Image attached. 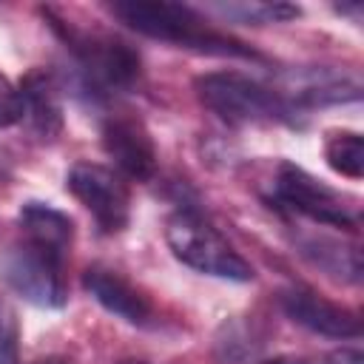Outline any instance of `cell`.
<instances>
[{
    "label": "cell",
    "instance_id": "cell-6",
    "mask_svg": "<svg viewBox=\"0 0 364 364\" xmlns=\"http://www.w3.org/2000/svg\"><path fill=\"white\" fill-rule=\"evenodd\" d=\"M273 199L282 208L301 213L318 225H330V228H341V230H358V216L344 205L341 193L333 191L330 185L318 182L313 173H307L304 168H299L293 162L279 165L276 182H273Z\"/></svg>",
    "mask_w": 364,
    "mask_h": 364
},
{
    "label": "cell",
    "instance_id": "cell-14",
    "mask_svg": "<svg viewBox=\"0 0 364 364\" xmlns=\"http://www.w3.org/2000/svg\"><path fill=\"white\" fill-rule=\"evenodd\" d=\"M299 253L333 279H341V282L361 279V250L355 245H344L327 236H310L299 242Z\"/></svg>",
    "mask_w": 364,
    "mask_h": 364
},
{
    "label": "cell",
    "instance_id": "cell-7",
    "mask_svg": "<svg viewBox=\"0 0 364 364\" xmlns=\"http://www.w3.org/2000/svg\"><path fill=\"white\" fill-rule=\"evenodd\" d=\"M65 188L94 216L102 233H119L128 225L131 191L117 171L97 162H77L65 176Z\"/></svg>",
    "mask_w": 364,
    "mask_h": 364
},
{
    "label": "cell",
    "instance_id": "cell-21",
    "mask_svg": "<svg viewBox=\"0 0 364 364\" xmlns=\"http://www.w3.org/2000/svg\"><path fill=\"white\" fill-rule=\"evenodd\" d=\"M40 364H71V361H65V358H43Z\"/></svg>",
    "mask_w": 364,
    "mask_h": 364
},
{
    "label": "cell",
    "instance_id": "cell-22",
    "mask_svg": "<svg viewBox=\"0 0 364 364\" xmlns=\"http://www.w3.org/2000/svg\"><path fill=\"white\" fill-rule=\"evenodd\" d=\"M122 364H145V361H134V358H131V361H122Z\"/></svg>",
    "mask_w": 364,
    "mask_h": 364
},
{
    "label": "cell",
    "instance_id": "cell-3",
    "mask_svg": "<svg viewBox=\"0 0 364 364\" xmlns=\"http://www.w3.org/2000/svg\"><path fill=\"white\" fill-rule=\"evenodd\" d=\"M165 242L182 264L205 276H216L228 282L253 279V267L245 262V256L216 228H210L202 216L191 210H179L165 222Z\"/></svg>",
    "mask_w": 364,
    "mask_h": 364
},
{
    "label": "cell",
    "instance_id": "cell-1",
    "mask_svg": "<svg viewBox=\"0 0 364 364\" xmlns=\"http://www.w3.org/2000/svg\"><path fill=\"white\" fill-rule=\"evenodd\" d=\"M111 11L134 31L173 43L179 48H193L202 54H219V57H250L256 60L259 54L247 48L245 43L210 28L191 6L179 3H148V0H122L111 3Z\"/></svg>",
    "mask_w": 364,
    "mask_h": 364
},
{
    "label": "cell",
    "instance_id": "cell-20",
    "mask_svg": "<svg viewBox=\"0 0 364 364\" xmlns=\"http://www.w3.org/2000/svg\"><path fill=\"white\" fill-rule=\"evenodd\" d=\"M262 364H310L307 358H296V355H276L270 361H262Z\"/></svg>",
    "mask_w": 364,
    "mask_h": 364
},
{
    "label": "cell",
    "instance_id": "cell-11",
    "mask_svg": "<svg viewBox=\"0 0 364 364\" xmlns=\"http://www.w3.org/2000/svg\"><path fill=\"white\" fill-rule=\"evenodd\" d=\"M293 80L296 82L290 85V91L282 94L293 111L341 105V102H353L361 97L358 80L336 74V71H304V74H296Z\"/></svg>",
    "mask_w": 364,
    "mask_h": 364
},
{
    "label": "cell",
    "instance_id": "cell-18",
    "mask_svg": "<svg viewBox=\"0 0 364 364\" xmlns=\"http://www.w3.org/2000/svg\"><path fill=\"white\" fill-rule=\"evenodd\" d=\"M23 119V100H20V88L0 74V128H9L14 122Z\"/></svg>",
    "mask_w": 364,
    "mask_h": 364
},
{
    "label": "cell",
    "instance_id": "cell-19",
    "mask_svg": "<svg viewBox=\"0 0 364 364\" xmlns=\"http://www.w3.org/2000/svg\"><path fill=\"white\" fill-rule=\"evenodd\" d=\"M327 364H364V353L358 347H341L327 355Z\"/></svg>",
    "mask_w": 364,
    "mask_h": 364
},
{
    "label": "cell",
    "instance_id": "cell-2",
    "mask_svg": "<svg viewBox=\"0 0 364 364\" xmlns=\"http://www.w3.org/2000/svg\"><path fill=\"white\" fill-rule=\"evenodd\" d=\"M196 94L202 105L230 125L296 119V111L287 105L282 91H273L239 71H210L196 77Z\"/></svg>",
    "mask_w": 364,
    "mask_h": 364
},
{
    "label": "cell",
    "instance_id": "cell-10",
    "mask_svg": "<svg viewBox=\"0 0 364 364\" xmlns=\"http://www.w3.org/2000/svg\"><path fill=\"white\" fill-rule=\"evenodd\" d=\"M82 287H85L108 313H114L117 318H122V321H128V324L145 327V324L154 318L151 301H148L125 276H119V273L111 270V267L91 264V267L82 273Z\"/></svg>",
    "mask_w": 364,
    "mask_h": 364
},
{
    "label": "cell",
    "instance_id": "cell-16",
    "mask_svg": "<svg viewBox=\"0 0 364 364\" xmlns=\"http://www.w3.org/2000/svg\"><path fill=\"white\" fill-rule=\"evenodd\" d=\"M216 11L242 23H284L301 14V9L290 3H228V6L219 3Z\"/></svg>",
    "mask_w": 364,
    "mask_h": 364
},
{
    "label": "cell",
    "instance_id": "cell-12",
    "mask_svg": "<svg viewBox=\"0 0 364 364\" xmlns=\"http://www.w3.org/2000/svg\"><path fill=\"white\" fill-rule=\"evenodd\" d=\"M17 88L23 100V117L28 119L31 131L43 139H54L63 131V105L51 74H46L43 68L28 71Z\"/></svg>",
    "mask_w": 364,
    "mask_h": 364
},
{
    "label": "cell",
    "instance_id": "cell-8",
    "mask_svg": "<svg viewBox=\"0 0 364 364\" xmlns=\"http://www.w3.org/2000/svg\"><path fill=\"white\" fill-rule=\"evenodd\" d=\"M102 151L119 176L148 182L156 173V148L148 128L134 117H111L102 125Z\"/></svg>",
    "mask_w": 364,
    "mask_h": 364
},
{
    "label": "cell",
    "instance_id": "cell-15",
    "mask_svg": "<svg viewBox=\"0 0 364 364\" xmlns=\"http://www.w3.org/2000/svg\"><path fill=\"white\" fill-rule=\"evenodd\" d=\"M324 159L336 173H341L347 179H361L364 176V142H361V134H355V131H333V134H327Z\"/></svg>",
    "mask_w": 364,
    "mask_h": 364
},
{
    "label": "cell",
    "instance_id": "cell-5",
    "mask_svg": "<svg viewBox=\"0 0 364 364\" xmlns=\"http://www.w3.org/2000/svg\"><path fill=\"white\" fill-rule=\"evenodd\" d=\"M51 26L63 34V40L77 54V60L82 63V68H85V74L94 85H100V88H131L139 80L142 63H139V54L128 43H122L117 37H108V34L77 31L74 26H68L63 20H54V17H51Z\"/></svg>",
    "mask_w": 364,
    "mask_h": 364
},
{
    "label": "cell",
    "instance_id": "cell-4",
    "mask_svg": "<svg viewBox=\"0 0 364 364\" xmlns=\"http://www.w3.org/2000/svg\"><path fill=\"white\" fill-rule=\"evenodd\" d=\"M63 253L46 250L34 242L11 245L0 256V279L37 307H63L65 304V279H63Z\"/></svg>",
    "mask_w": 364,
    "mask_h": 364
},
{
    "label": "cell",
    "instance_id": "cell-17",
    "mask_svg": "<svg viewBox=\"0 0 364 364\" xmlns=\"http://www.w3.org/2000/svg\"><path fill=\"white\" fill-rule=\"evenodd\" d=\"M0 364H20V321L6 299H0Z\"/></svg>",
    "mask_w": 364,
    "mask_h": 364
},
{
    "label": "cell",
    "instance_id": "cell-9",
    "mask_svg": "<svg viewBox=\"0 0 364 364\" xmlns=\"http://www.w3.org/2000/svg\"><path fill=\"white\" fill-rule=\"evenodd\" d=\"M284 316L299 327L327 336V338H355L361 336V318L350 307H341L330 299H321L310 290H284L279 299Z\"/></svg>",
    "mask_w": 364,
    "mask_h": 364
},
{
    "label": "cell",
    "instance_id": "cell-13",
    "mask_svg": "<svg viewBox=\"0 0 364 364\" xmlns=\"http://www.w3.org/2000/svg\"><path fill=\"white\" fill-rule=\"evenodd\" d=\"M17 222L26 233V242H34V245L54 250V253H63V256L74 239L71 216L51 208L48 202H26L17 210Z\"/></svg>",
    "mask_w": 364,
    "mask_h": 364
}]
</instances>
